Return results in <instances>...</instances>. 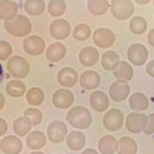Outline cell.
Wrapping results in <instances>:
<instances>
[{
  "mask_svg": "<svg viewBox=\"0 0 154 154\" xmlns=\"http://www.w3.org/2000/svg\"><path fill=\"white\" fill-rule=\"evenodd\" d=\"M67 121L79 130H85L91 125L93 117L91 112L82 106H75L67 113Z\"/></svg>",
  "mask_w": 154,
  "mask_h": 154,
  "instance_id": "obj_1",
  "label": "cell"
},
{
  "mask_svg": "<svg viewBox=\"0 0 154 154\" xmlns=\"http://www.w3.org/2000/svg\"><path fill=\"white\" fill-rule=\"evenodd\" d=\"M4 28L12 36L24 37L28 36L32 31V24L28 18L23 14H18L11 21H5Z\"/></svg>",
  "mask_w": 154,
  "mask_h": 154,
  "instance_id": "obj_2",
  "label": "cell"
},
{
  "mask_svg": "<svg viewBox=\"0 0 154 154\" xmlns=\"http://www.w3.org/2000/svg\"><path fill=\"white\" fill-rule=\"evenodd\" d=\"M7 70L14 78H25L30 73V65L23 57L14 56L7 61Z\"/></svg>",
  "mask_w": 154,
  "mask_h": 154,
  "instance_id": "obj_3",
  "label": "cell"
},
{
  "mask_svg": "<svg viewBox=\"0 0 154 154\" xmlns=\"http://www.w3.org/2000/svg\"><path fill=\"white\" fill-rule=\"evenodd\" d=\"M110 9L114 18L123 21L133 16L135 6L131 0H112Z\"/></svg>",
  "mask_w": 154,
  "mask_h": 154,
  "instance_id": "obj_4",
  "label": "cell"
},
{
  "mask_svg": "<svg viewBox=\"0 0 154 154\" xmlns=\"http://www.w3.org/2000/svg\"><path fill=\"white\" fill-rule=\"evenodd\" d=\"M147 125H148V116H146L143 113H138V112L130 113L125 120L126 130L133 134L141 133L142 131L145 130Z\"/></svg>",
  "mask_w": 154,
  "mask_h": 154,
  "instance_id": "obj_5",
  "label": "cell"
},
{
  "mask_svg": "<svg viewBox=\"0 0 154 154\" xmlns=\"http://www.w3.org/2000/svg\"><path fill=\"white\" fill-rule=\"evenodd\" d=\"M128 59L133 65L143 66L148 59V49L144 44L133 43L128 49Z\"/></svg>",
  "mask_w": 154,
  "mask_h": 154,
  "instance_id": "obj_6",
  "label": "cell"
},
{
  "mask_svg": "<svg viewBox=\"0 0 154 154\" xmlns=\"http://www.w3.org/2000/svg\"><path fill=\"white\" fill-rule=\"evenodd\" d=\"M125 121L123 113L118 109H111L105 113L103 117V125L106 130L110 131H115L121 128Z\"/></svg>",
  "mask_w": 154,
  "mask_h": 154,
  "instance_id": "obj_7",
  "label": "cell"
},
{
  "mask_svg": "<svg viewBox=\"0 0 154 154\" xmlns=\"http://www.w3.org/2000/svg\"><path fill=\"white\" fill-rule=\"evenodd\" d=\"M67 126L63 121H53L48 126V138L51 143L59 144L65 140L67 136Z\"/></svg>",
  "mask_w": 154,
  "mask_h": 154,
  "instance_id": "obj_8",
  "label": "cell"
},
{
  "mask_svg": "<svg viewBox=\"0 0 154 154\" xmlns=\"http://www.w3.org/2000/svg\"><path fill=\"white\" fill-rule=\"evenodd\" d=\"M24 51L30 56H39L45 49V42L37 35L28 36L23 43Z\"/></svg>",
  "mask_w": 154,
  "mask_h": 154,
  "instance_id": "obj_9",
  "label": "cell"
},
{
  "mask_svg": "<svg viewBox=\"0 0 154 154\" xmlns=\"http://www.w3.org/2000/svg\"><path fill=\"white\" fill-rule=\"evenodd\" d=\"M93 40L95 44H97V46L101 48H110L115 42V34L110 29L100 28L94 32Z\"/></svg>",
  "mask_w": 154,
  "mask_h": 154,
  "instance_id": "obj_10",
  "label": "cell"
},
{
  "mask_svg": "<svg viewBox=\"0 0 154 154\" xmlns=\"http://www.w3.org/2000/svg\"><path fill=\"white\" fill-rule=\"evenodd\" d=\"M131 93V86L126 82L120 80H116L110 85L109 88V96L113 102L119 103L125 101Z\"/></svg>",
  "mask_w": 154,
  "mask_h": 154,
  "instance_id": "obj_11",
  "label": "cell"
},
{
  "mask_svg": "<svg viewBox=\"0 0 154 154\" xmlns=\"http://www.w3.org/2000/svg\"><path fill=\"white\" fill-rule=\"evenodd\" d=\"M74 103V95L66 88H60L53 95V104L58 109L70 108Z\"/></svg>",
  "mask_w": 154,
  "mask_h": 154,
  "instance_id": "obj_12",
  "label": "cell"
},
{
  "mask_svg": "<svg viewBox=\"0 0 154 154\" xmlns=\"http://www.w3.org/2000/svg\"><path fill=\"white\" fill-rule=\"evenodd\" d=\"M49 33L51 37L58 40L67 38L71 34V26L66 20H54L49 26Z\"/></svg>",
  "mask_w": 154,
  "mask_h": 154,
  "instance_id": "obj_13",
  "label": "cell"
},
{
  "mask_svg": "<svg viewBox=\"0 0 154 154\" xmlns=\"http://www.w3.org/2000/svg\"><path fill=\"white\" fill-rule=\"evenodd\" d=\"M78 73L71 67L62 68L58 73V82L64 88H73L78 81Z\"/></svg>",
  "mask_w": 154,
  "mask_h": 154,
  "instance_id": "obj_14",
  "label": "cell"
},
{
  "mask_svg": "<svg viewBox=\"0 0 154 154\" xmlns=\"http://www.w3.org/2000/svg\"><path fill=\"white\" fill-rule=\"evenodd\" d=\"M0 149L6 154H20L23 149V143L14 136H6L0 142Z\"/></svg>",
  "mask_w": 154,
  "mask_h": 154,
  "instance_id": "obj_15",
  "label": "cell"
},
{
  "mask_svg": "<svg viewBox=\"0 0 154 154\" xmlns=\"http://www.w3.org/2000/svg\"><path fill=\"white\" fill-rule=\"evenodd\" d=\"M89 103H91V108L97 112H104L109 107V99L103 91H95L91 94Z\"/></svg>",
  "mask_w": 154,
  "mask_h": 154,
  "instance_id": "obj_16",
  "label": "cell"
},
{
  "mask_svg": "<svg viewBox=\"0 0 154 154\" xmlns=\"http://www.w3.org/2000/svg\"><path fill=\"white\" fill-rule=\"evenodd\" d=\"M100 54L99 51L94 46H86L82 48L79 53V61L85 67H91L96 65L99 61Z\"/></svg>",
  "mask_w": 154,
  "mask_h": 154,
  "instance_id": "obj_17",
  "label": "cell"
},
{
  "mask_svg": "<svg viewBox=\"0 0 154 154\" xmlns=\"http://www.w3.org/2000/svg\"><path fill=\"white\" fill-rule=\"evenodd\" d=\"M66 54L67 48L65 44L61 43V42H54V43H51L48 48L45 56L48 61L53 62V63H57V62L62 61L65 58Z\"/></svg>",
  "mask_w": 154,
  "mask_h": 154,
  "instance_id": "obj_18",
  "label": "cell"
},
{
  "mask_svg": "<svg viewBox=\"0 0 154 154\" xmlns=\"http://www.w3.org/2000/svg\"><path fill=\"white\" fill-rule=\"evenodd\" d=\"M101 83V77L96 71L88 70L84 71L80 76V85L83 88L91 91L95 89L100 85Z\"/></svg>",
  "mask_w": 154,
  "mask_h": 154,
  "instance_id": "obj_19",
  "label": "cell"
},
{
  "mask_svg": "<svg viewBox=\"0 0 154 154\" xmlns=\"http://www.w3.org/2000/svg\"><path fill=\"white\" fill-rule=\"evenodd\" d=\"M18 16V5L11 0H0V19L11 21Z\"/></svg>",
  "mask_w": 154,
  "mask_h": 154,
  "instance_id": "obj_20",
  "label": "cell"
},
{
  "mask_svg": "<svg viewBox=\"0 0 154 154\" xmlns=\"http://www.w3.org/2000/svg\"><path fill=\"white\" fill-rule=\"evenodd\" d=\"M98 149L102 154H114L117 152L118 142L113 136H104L99 141Z\"/></svg>",
  "mask_w": 154,
  "mask_h": 154,
  "instance_id": "obj_21",
  "label": "cell"
},
{
  "mask_svg": "<svg viewBox=\"0 0 154 154\" xmlns=\"http://www.w3.org/2000/svg\"><path fill=\"white\" fill-rule=\"evenodd\" d=\"M113 74L117 78V80L123 81V82H128L130 80H131V78L134 76L133 67L128 62L122 61L113 70Z\"/></svg>",
  "mask_w": 154,
  "mask_h": 154,
  "instance_id": "obj_22",
  "label": "cell"
},
{
  "mask_svg": "<svg viewBox=\"0 0 154 154\" xmlns=\"http://www.w3.org/2000/svg\"><path fill=\"white\" fill-rule=\"evenodd\" d=\"M86 139L85 136L80 131H71L68 136H67V146L72 151H79L82 149L85 145Z\"/></svg>",
  "mask_w": 154,
  "mask_h": 154,
  "instance_id": "obj_23",
  "label": "cell"
},
{
  "mask_svg": "<svg viewBox=\"0 0 154 154\" xmlns=\"http://www.w3.org/2000/svg\"><path fill=\"white\" fill-rule=\"evenodd\" d=\"M27 146L32 150H39L45 145L46 143V136L42 131H31L27 137L26 140Z\"/></svg>",
  "mask_w": 154,
  "mask_h": 154,
  "instance_id": "obj_24",
  "label": "cell"
},
{
  "mask_svg": "<svg viewBox=\"0 0 154 154\" xmlns=\"http://www.w3.org/2000/svg\"><path fill=\"white\" fill-rule=\"evenodd\" d=\"M128 104L131 110L135 111H144L149 107V100L144 94L142 93H135L130 97Z\"/></svg>",
  "mask_w": 154,
  "mask_h": 154,
  "instance_id": "obj_25",
  "label": "cell"
},
{
  "mask_svg": "<svg viewBox=\"0 0 154 154\" xmlns=\"http://www.w3.org/2000/svg\"><path fill=\"white\" fill-rule=\"evenodd\" d=\"M119 63H120L119 56L114 51H108L104 53L103 56H102L101 64L103 68L107 71H113L119 65Z\"/></svg>",
  "mask_w": 154,
  "mask_h": 154,
  "instance_id": "obj_26",
  "label": "cell"
},
{
  "mask_svg": "<svg viewBox=\"0 0 154 154\" xmlns=\"http://www.w3.org/2000/svg\"><path fill=\"white\" fill-rule=\"evenodd\" d=\"M138 144L130 137H122L118 142V154H137Z\"/></svg>",
  "mask_w": 154,
  "mask_h": 154,
  "instance_id": "obj_27",
  "label": "cell"
},
{
  "mask_svg": "<svg viewBox=\"0 0 154 154\" xmlns=\"http://www.w3.org/2000/svg\"><path fill=\"white\" fill-rule=\"evenodd\" d=\"M32 122L27 116H21L14 121V131L16 135L24 137L28 135L32 128Z\"/></svg>",
  "mask_w": 154,
  "mask_h": 154,
  "instance_id": "obj_28",
  "label": "cell"
},
{
  "mask_svg": "<svg viewBox=\"0 0 154 154\" xmlns=\"http://www.w3.org/2000/svg\"><path fill=\"white\" fill-rule=\"evenodd\" d=\"M110 3L108 0H88V9L94 16H102L108 11Z\"/></svg>",
  "mask_w": 154,
  "mask_h": 154,
  "instance_id": "obj_29",
  "label": "cell"
},
{
  "mask_svg": "<svg viewBox=\"0 0 154 154\" xmlns=\"http://www.w3.org/2000/svg\"><path fill=\"white\" fill-rule=\"evenodd\" d=\"M45 7L43 0H26L24 4L25 11L31 16H40L45 11Z\"/></svg>",
  "mask_w": 154,
  "mask_h": 154,
  "instance_id": "obj_30",
  "label": "cell"
},
{
  "mask_svg": "<svg viewBox=\"0 0 154 154\" xmlns=\"http://www.w3.org/2000/svg\"><path fill=\"white\" fill-rule=\"evenodd\" d=\"M6 93L12 98H20L26 93V84L20 80H11L6 84Z\"/></svg>",
  "mask_w": 154,
  "mask_h": 154,
  "instance_id": "obj_31",
  "label": "cell"
},
{
  "mask_svg": "<svg viewBox=\"0 0 154 154\" xmlns=\"http://www.w3.org/2000/svg\"><path fill=\"white\" fill-rule=\"evenodd\" d=\"M147 26V21L141 16L134 17L130 22V30L135 35H141V34L145 33Z\"/></svg>",
  "mask_w": 154,
  "mask_h": 154,
  "instance_id": "obj_32",
  "label": "cell"
},
{
  "mask_svg": "<svg viewBox=\"0 0 154 154\" xmlns=\"http://www.w3.org/2000/svg\"><path fill=\"white\" fill-rule=\"evenodd\" d=\"M26 99L30 105L39 106L44 101V93L40 88H32L27 93Z\"/></svg>",
  "mask_w": 154,
  "mask_h": 154,
  "instance_id": "obj_33",
  "label": "cell"
},
{
  "mask_svg": "<svg viewBox=\"0 0 154 154\" xmlns=\"http://www.w3.org/2000/svg\"><path fill=\"white\" fill-rule=\"evenodd\" d=\"M48 11L54 18H58L66 11V2L64 0H51L48 4Z\"/></svg>",
  "mask_w": 154,
  "mask_h": 154,
  "instance_id": "obj_34",
  "label": "cell"
},
{
  "mask_svg": "<svg viewBox=\"0 0 154 154\" xmlns=\"http://www.w3.org/2000/svg\"><path fill=\"white\" fill-rule=\"evenodd\" d=\"M91 35V29L86 24H79L73 30V37L78 41H85Z\"/></svg>",
  "mask_w": 154,
  "mask_h": 154,
  "instance_id": "obj_35",
  "label": "cell"
},
{
  "mask_svg": "<svg viewBox=\"0 0 154 154\" xmlns=\"http://www.w3.org/2000/svg\"><path fill=\"white\" fill-rule=\"evenodd\" d=\"M24 116H27L31 120L33 125H39L42 122V119H43L42 112L36 108H28L25 111Z\"/></svg>",
  "mask_w": 154,
  "mask_h": 154,
  "instance_id": "obj_36",
  "label": "cell"
},
{
  "mask_svg": "<svg viewBox=\"0 0 154 154\" xmlns=\"http://www.w3.org/2000/svg\"><path fill=\"white\" fill-rule=\"evenodd\" d=\"M11 53L12 48L11 44L4 40H0V60L4 61V60L8 59Z\"/></svg>",
  "mask_w": 154,
  "mask_h": 154,
  "instance_id": "obj_37",
  "label": "cell"
},
{
  "mask_svg": "<svg viewBox=\"0 0 154 154\" xmlns=\"http://www.w3.org/2000/svg\"><path fill=\"white\" fill-rule=\"evenodd\" d=\"M144 134L148 136L154 134V113H151L150 115H148V125L144 130Z\"/></svg>",
  "mask_w": 154,
  "mask_h": 154,
  "instance_id": "obj_38",
  "label": "cell"
},
{
  "mask_svg": "<svg viewBox=\"0 0 154 154\" xmlns=\"http://www.w3.org/2000/svg\"><path fill=\"white\" fill-rule=\"evenodd\" d=\"M7 128H8V126H7L6 121L4 120L3 118L0 117V137H1L2 135H4V134L6 133Z\"/></svg>",
  "mask_w": 154,
  "mask_h": 154,
  "instance_id": "obj_39",
  "label": "cell"
},
{
  "mask_svg": "<svg viewBox=\"0 0 154 154\" xmlns=\"http://www.w3.org/2000/svg\"><path fill=\"white\" fill-rule=\"evenodd\" d=\"M146 72L149 76L154 77V60L153 61H150L146 66Z\"/></svg>",
  "mask_w": 154,
  "mask_h": 154,
  "instance_id": "obj_40",
  "label": "cell"
},
{
  "mask_svg": "<svg viewBox=\"0 0 154 154\" xmlns=\"http://www.w3.org/2000/svg\"><path fill=\"white\" fill-rule=\"evenodd\" d=\"M148 42H149V44H150L151 46H153V48H154V29H152L150 32H149Z\"/></svg>",
  "mask_w": 154,
  "mask_h": 154,
  "instance_id": "obj_41",
  "label": "cell"
},
{
  "mask_svg": "<svg viewBox=\"0 0 154 154\" xmlns=\"http://www.w3.org/2000/svg\"><path fill=\"white\" fill-rule=\"evenodd\" d=\"M81 154H99L95 149L93 148H88V149H85L84 151H82V153Z\"/></svg>",
  "mask_w": 154,
  "mask_h": 154,
  "instance_id": "obj_42",
  "label": "cell"
},
{
  "mask_svg": "<svg viewBox=\"0 0 154 154\" xmlns=\"http://www.w3.org/2000/svg\"><path fill=\"white\" fill-rule=\"evenodd\" d=\"M4 104H5V99H4V96L0 93V110H2V109H3Z\"/></svg>",
  "mask_w": 154,
  "mask_h": 154,
  "instance_id": "obj_43",
  "label": "cell"
},
{
  "mask_svg": "<svg viewBox=\"0 0 154 154\" xmlns=\"http://www.w3.org/2000/svg\"><path fill=\"white\" fill-rule=\"evenodd\" d=\"M138 4H147L148 2H150V0H134Z\"/></svg>",
  "mask_w": 154,
  "mask_h": 154,
  "instance_id": "obj_44",
  "label": "cell"
},
{
  "mask_svg": "<svg viewBox=\"0 0 154 154\" xmlns=\"http://www.w3.org/2000/svg\"><path fill=\"white\" fill-rule=\"evenodd\" d=\"M2 79H3V69H2V66L0 64V82L2 81Z\"/></svg>",
  "mask_w": 154,
  "mask_h": 154,
  "instance_id": "obj_45",
  "label": "cell"
},
{
  "mask_svg": "<svg viewBox=\"0 0 154 154\" xmlns=\"http://www.w3.org/2000/svg\"><path fill=\"white\" fill-rule=\"evenodd\" d=\"M31 154H43L42 152H39V151H37V152H32Z\"/></svg>",
  "mask_w": 154,
  "mask_h": 154,
  "instance_id": "obj_46",
  "label": "cell"
},
{
  "mask_svg": "<svg viewBox=\"0 0 154 154\" xmlns=\"http://www.w3.org/2000/svg\"><path fill=\"white\" fill-rule=\"evenodd\" d=\"M153 4H154V0H153Z\"/></svg>",
  "mask_w": 154,
  "mask_h": 154,
  "instance_id": "obj_47",
  "label": "cell"
}]
</instances>
